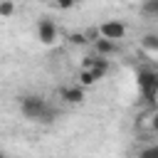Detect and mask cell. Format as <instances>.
<instances>
[{
  "label": "cell",
  "instance_id": "277c9868",
  "mask_svg": "<svg viewBox=\"0 0 158 158\" xmlns=\"http://www.w3.org/2000/svg\"><path fill=\"white\" fill-rule=\"evenodd\" d=\"M57 35H59V30H57V25H54V20H49V17H42L40 22H37V40L42 42V44H54V40H57Z\"/></svg>",
  "mask_w": 158,
  "mask_h": 158
},
{
  "label": "cell",
  "instance_id": "ba28073f",
  "mask_svg": "<svg viewBox=\"0 0 158 158\" xmlns=\"http://www.w3.org/2000/svg\"><path fill=\"white\" fill-rule=\"evenodd\" d=\"M141 44H143V49H148L151 54H156V52H158V35H153V32H148V35H143V40H141Z\"/></svg>",
  "mask_w": 158,
  "mask_h": 158
},
{
  "label": "cell",
  "instance_id": "8fae6325",
  "mask_svg": "<svg viewBox=\"0 0 158 158\" xmlns=\"http://www.w3.org/2000/svg\"><path fill=\"white\" fill-rule=\"evenodd\" d=\"M15 15V2L12 0H0V17H12Z\"/></svg>",
  "mask_w": 158,
  "mask_h": 158
},
{
  "label": "cell",
  "instance_id": "3957f363",
  "mask_svg": "<svg viewBox=\"0 0 158 158\" xmlns=\"http://www.w3.org/2000/svg\"><path fill=\"white\" fill-rule=\"evenodd\" d=\"M96 30H99V37L111 40V42H118V40L126 37V25H123L121 20H106V22H101Z\"/></svg>",
  "mask_w": 158,
  "mask_h": 158
},
{
  "label": "cell",
  "instance_id": "9c48e42d",
  "mask_svg": "<svg viewBox=\"0 0 158 158\" xmlns=\"http://www.w3.org/2000/svg\"><path fill=\"white\" fill-rule=\"evenodd\" d=\"M141 10H143V15H148V17H158V0H143Z\"/></svg>",
  "mask_w": 158,
  "mask_h": 158
},
{
  "label": "cell",
  "instance_id": "6da1fadb",
  "mask_svg": "<svg viewBox=\"0 0 158 158\" xmlns=\"http://www.w3.org/2000/svg\"><path fill=\"white\" fill-rule=\"evenodd\" d=\"M47 111V101L40 96V94H27L20 99V114L30 121H40L42 114Z\"/></svg>",
  "mask_w": 158,
  "mask_h": 158
},
{
  "label": "cell",
  "instance_id": "7c38bea8",
  "mask_svg": "<svg viewBox=\"0 0 158 158\" xmlns=\"http://www.w3.org/2000/svg\"><path fill=\"white\" fill-rule=\"evenodd\" d=\"M138 158H158V146H146L138 153Z\"/></svg>",
  "mask_w": 158,
  "mask_h": 158
},
{
  "label": "cell",
  "instance_id": "52a82bcc",
  "mask_svg": "<svg viewBox=\"0 0 158 158\" xmlns=\"http://www.w3.org/2000/svg\"><path fill=\"white\" fill-rule=\"evenodd\" d=\"M94 49H96L99 57H109V54H116V52H118V44L111 42V40L99 37V40H94Z\"/></svg>",
  "mask_w": 158,
  "mask_h": 158
},
{
  "label": "cell",
  "instance_id": "5b68a950",
  "mask_svg": "<svg viewBox=\"0 0 158 158\" xmlns=\"http://www.w3.org/2000/svg\"><path fill=\"white\" fill-rule=\"evenodd\" d=\"M59 99L67 104H81L84 101V86L74 84V86H62L59 89Z\"/></svg>",
  "mask_w": 158,
  "mask_h": 158
},
{
  "label": "cell",
  "instance_id": "30bf717a",
  "mask_svg": "<svg viewBox=\"0 0 158 158\" xmlns=\"http://www.w3.org/2000/svg\"><path fill=\"white\" fill-rule=\"evenodd\" d=\"M91 84H96L94 74L89 69H79V86H91Z\"/></svg>",
  "mask_w": 158,
  "mask_h": 158
},
{
  "label": "cell",
  "instance_id": "9a60e30c",
  "mask_svg": "<svg viewBox=\"0 0 158 158\" xmlns=\"http://www.w3.org/2000/svg\"><path fill=\"white\" fill-rule=\"evenodd\" d=\"M84 37L94 42V40H99V30H96V27H91V30H86V32H84Z\"/></svg>",
  "mask_w": 158,
  "mask_h": 158
},
{
  "label": "cell",
  "instance_id": "2e32d148",
  "mask_svg": "<svg viewBox=\"0 0 158 158\" xmlns=\"http://www.w3.org/2000/svg\"><path fill=\"white\" fill-rule=\"evenodd\" d=\"M0 158H5V153H2V151H0Z\"/></svg>",
  "mask_w": 158,
  "mask_h": 158
},
{
  "label": "cell",
  "instance_id": "4fadbf2b",
  "mask_svg": "<svg viewBox=\"0 0 158 158\" xmlns=\"http://www.w3.org/2000/svg\"><path fill=\"white\" fill-rule=\"evenodd\" d=\"M69 42H72V44H79V47H81V44H86L89 40L84 37V32H72V35H69Z\"/></svg>",
  "mask_w": 158,
  "mask_h": 158
},
{
  "label": "cell",
  "instance_id": "5bb4252c",
  "mask_svg": "<svg viewBox=\"0 0 158 158\" xmlns=\"http://www.w3.org/2000/svg\"><path fill=\"white\" fill-rule=\"evenodd\" d=\"M54 2H57V7H59V10H69V7H74V2H77V0H54Z\"/></svg>",
  "mask_w": 158,
  "mask_h": 158
},
{
  "label": "cell",
  "instance_id": "7a4b0ae2",
  "mask_svg": "<svg viewBox=\"0 0 158 158\" xmlns=\"http://www.w3.org/2000/svg\"><path fill=\"white\" fill-rule=\"evenodd\" d=\"M138 86H141L143 96L148 99V104L153 106V96L158 91V74L153 69H138Z\"/></svg>",
  "mask_w": 158,
  "mask_h": 158
},
{
  "label": "cell",
  "instance_id": "8992f818",
  "mask_svg": "<svg viewBox=\"0 0 158 158\" xmlns=\"http://www.w3.org/2000/svg\"><path fill=\"white\" fill-rule=\"evenodd\" d=\"M109 69H111V64H109V59L106 57H91V62H89V72L94 74V79L99 81V79H104L106 74H109Z\"/></svg>",
  "mask_w": 158,
  "mask_h": 158
}]
</instances>
